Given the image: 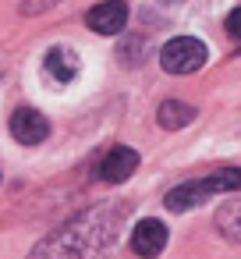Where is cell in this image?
Masks as SVG:
<instances>
[{"label": "cell", "mask_w": 241, "mask_h": 259, "mask_svg": "<svg viewBox=\"0 0 241 259\" xmlns=\"http://www.w3.org/2000/svg\"><path fill=\"white\" fill-rule=\"evenodd\" d=\"M89 29L100 32V36H117L128 22V8L121 4V0H110V4H96L89 15H85Z\"/></svg>", "instance_id": "obj_7"}, {"label": "cell", "mask_w": 241, "mask_h": 259, "mask_svg": "<svg viewBox=\"0 0 241 259\" xmlns=\"http://www.w3.org/2000/svg\"><path fill=\"white\" fill-rule=\"evenodd\" d=\"M206 57H209L206 47L199 39H191V36H177L160 50V64L170 75H191V71H199L206 64Z\"/></svg>", "instance_id": "obj_3"}, {"label": "cell", "mask_w": 241, "mask_h": 259, "mask_svg": "<svg viewBox=\"0 0 241 259\" xmlns=\"http://www.w3.org/2000/svg\"><path fill=\"white\" fill-rule=\"evenodd\" d=\"M117 224L121 209H89L50 238H43L32 259H103L117 241Z\"/></svg>", "instance_id": "obj_1"}, {"label": "cell", "mask_w": 241, "mask_h": 259, "mask_svg": "<svg viewBox=\"0 0 241 259\" xmlns=\"http://www.w3.org/2000/svg\"><path fill=\"white\" fill-rule=\"evenodd\" d=\"M216 231H220L227 241H237V245H241V199H227V202L216 209Z\"/></svg>", "instance_id": "obj_10"}, {"label": "cell", "mask_w": 241, "mask_h": 259, "mask_svg": "<svg viewBox=\"0 0 241 259\" xmlns=\"http://www.w3.org/2000/svg\"><path fill=\"white\" fill-rule=\"evenodd\" d=\"M135 170H138V153L128 149V146H114V149L103 156V163H100V178H103L107 185H121V181H128Z\"/></svg>", "instance_id": "obj_5"}, {"label": "cell", "mask_w": 241, "mask_h": 259, "mask_svg": "<svg viewBox=\"0 0 241 259\" xmlns=\"http://www.w3.org/2000/svg\"><path fill=\"white\" fill-rule=\"evenodd\" d=\"M11 135H15L18 142H25V146H39V142L50 135V121H46L39 110L22 107V110L11 114Z\"/></svg>", "instance_id": "obj_4"}, {"label": "cell", "mask_w": 241, "mask_h": 259, "mask_svg": "<svg viewBox=\"0 0 241 259\" xmlns=\"http://www.w3.org/2000/svg\"><path fill=\"white\" fill-rule=\"evenodd\" d=\"M227 36L241 39V8H234V11L227 15Z\"/></svg>", "instance_id": "obj_11"}, {"label": "cell", "mask_w": 241, "mask_h": 259, "mask_svg": "<svg viewBox=\"0 0 241 259\" xmlns=\"http://www.w3.org/2000/svg\"><path fill=\"white\" fill-rule=\"evenodd\" d=\"M156 121H160V128L177 132V128H184V124L195 121V107H188V103H181V100H167V103H160Z\"/></svg>", "instance_id": "obj_9"}, {"label": "cell", "mask_w": 241, "mask_h": 259, "mask_svg": "<svg viewBox=\"0 0 241 259\" xmlns=\"http://www.w3.org/2000/svg\"><path fill=\"white\" fill-rule=\"evenodd\" d=\"M131 248H135V255H142V259L160 255V252L167 248V227H163L160 220H138L135 231H131Z\"/></svg>", "instance_id": "obj_6"}, {"label": "cell", "mask_w": 241, "mask_h": 259, "mask_svg": "<svg viewBox=\"0 0 241 259\" xmlns=\"http://www.w3.org/2000/svg\"><path fill=\"white\" fill-rule=\"evenodd\" d=\"M223 192H241V167H223L209 178H199V181H184L177 188L167 192V209L170 213H184L199 202H206L209 195H223Z\"/></svg>", "instance_id": "obj_2"}, {"label": "cell", "mask_w": 241, "mask_h": 259, "mask_svg": "<svg viewBox=\"0 0 241 259\" xmlns=\"http://www.w3.org/2000/svg\"><path fill=\"white\" fill-rule=\"evenodd\" d=\"M43 68H46V75H50L54 82L68 85V82L78 75V57H75V50H68V47H54V50L46 54Z\"/></svg>", "instance_id": "obj_8"}]
</instances>
